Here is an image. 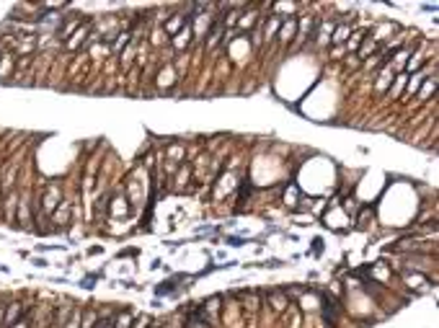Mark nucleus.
<instances>
[{
	"label": "nucleus",
	"mask_w": 439,
	"mask_h": 328,
	"mask_svg": "<svg viewBox=\"0 0 439 328\" xmlns=\"http://www.w3.org/2000/svg\"><path fill=\"white\" fill-rule=\"evenodd\" d=\"M393 80H396V72H393V70L385 65V70H380V72H377V83H375V91H377V93L388 91V88L393 85Z\"/></svg>",
	"instance_id": "obj_1"
},
{
	"label": "nucleus",
	"mask_w": 439,
	"mask_h": 328,
	"mask_svg": "<svg viewBox=\"0 0 439 328\" xmlns=\"http://www.w3.org/2000/svg\"><path fill=\"white\" fill-rule=\"evenodd\" d=\"M349 36H352V26H349V23H339V26H334V34H331L328 44H334V47H341V41H346Z\"/></svg>",
	"instance_id": "obj_2"
},
{
	"label": "nucleus",
	"mask_w": 439,
	"mask_h": 328,
	"mask_svg": "<svg viewBox=\"0 0 439 328\" xmlns=\"http://www.w3.org/2000/svg\"><path fill=\"white\" fill-rule=\"evenodd\" d=\"M165 34H181L186 28V16L184 13H176V16H171L168 21H165Z\"/></svg>",
	"instance_id": "obj_3"
},
{
	"label": "nucleus",
	"mask_w": 439,
	"mask_h": 328,
	"mask_svg": "<svg viewBox=\"0 0 439 328\" xmlns=\"http://www.w3.org/2000/svg\"><path fill=\"white\" fill-rule=\"evenodd\" d=\"M297 23H300L297 18L284 21V26H282V36H279V41H282V44H287V41H290V39L295 36V31H297Z\"/></svg>",
	"instance_id": "obj_4"
},
{
	"label": "nucleus",
	"mask_w": 439,
	"mask_h": 328,
	"mask_svg": "<svg viewBox=\"0 0 439 328\" xmlns=\"http://www.w3.org/2000/svg\"><path fill=\"white\" fill-rule=\"evenodd\" d=\"M269 300H271V308H274V310H279V313L287 308V295H284V292H277V290H271V292H269Z\"/></svg>",
	"instance_id": "obj_5"
},
{
	"label": "nucleus",
	"mask_w": 439,
	"mask_h": 328,
	"mask_svg": "<svg viewBox=\"0 0 439 328\" xmlns=\"http://www.w3.org/2000/svg\"><path fill=\"white\" fill-rule=\"evenodd\" d=\"M375 49H377V44H375L372 39H367V41H365V44H362V47L357 49V57H359V62H365V59H370Z\"/></svg>",
	"instance_id": "obj_6"
},
{
	"label": "nucleus",
	"mask_w": 439,
	"mask_h": 328,
	"mask_svg": "<svg viewBox=\"0 0 439 328\" xmlns=\"http://www.w3.org/2000/svg\"><path fill=\"white\" fill-rule=\"evenodd\" d=\"M220 34H222V23H217V26H212V28H209V36H207V44H204L207 52H209V49H215V44L220 41Z\"/></svg>",
	"instance_id": "obj_7"
},
{
	"label": "nucleus",
	"mask_w": 439,
	"mask_h": 328,
	"mask_svg": "<svg viewBox=\"0 0 439 328\" xmlns=\"http://www.w3.org/2000/svg\"><path fill=\"white\" fill-rule=\"evenodd\" d=\"M396 28H398L396 23H385V26L377 28V31H375L370 39H372V41H377V39H383V41H385V39H388V34H390V31H396Z\"/></svg>",
	"instance_id": "obj_8"
},
{
	"label": "nucleus",
	"mask_w": 439,
	"mask_h": 328,
	"mask_svg": "<svg viewBox=\"0 0 439 328\" xmlns=\"http://www.w3.org/2000/svg\"><path fill=\"white\" fill-rule=\"evenodd\" d=\"M57 199H59V189H54V194H52V189H49V191H47V197H44V210L52 212L54 207H57Z\"/></svg>",
	"instance_id": "obj_9"
},
{
	"label": "nucleus",
	"mask_w": 439,
	"mask_h": 328,
	"mask_svg": "<svg viewBox=\"0 0 439 328\" xmlns=\"http://www.w3.org/2000/svg\"><path fill=\"white\" fill-rule=\"evenodd\" d=\"M295 197H297V186H295V184H290V186H287V197H284V204H287V207H297Z\"/></svg>",
	"instance_id": "obj_10"
},
{
	"label": "nucleus",
	"mask_w": 439,
	"mask_h": 328,
	"mask_svg": "<svg viewBox=\"0 0 439 328\" xmlns=\"http://www.w3.org/2000/svg\"><path fill=\"white\" fill-rule=\"evenodd\" d=\"M18 313H21V305L16 303L10 310H8V316H5V326H16V321H18Z\"/></svg>",
	"instance_id": "obj_11"
},
{
	"label": "nucleus",
	"mask_w": 439,
	"mask_h": 328,
	"mask_svg": "<svg viewBox=\"0 0 439 328\" xmlns=\"http://www.w3.org/2000/svg\"><path fill=\"white\" fill-rule=\"evenodd\" d=\"M129 321H132V313L124 310L122 316H119V321H116V328H129Z\"/></svg>",
	"instance_id": "obj_12"
},
{
	"label": "nucleus",
	"mask_w": 439,
	"mask_h": 328,
	"mask_svg": "<svg viewBox=\"0 0 439 328\" xmlns=\"http://www.w3.org/2000/svg\"><path fill=\"white\" fill-rule=\"evenodd\" d=\"M186 41H189V26H186L184 31L178 34V39H173V44H176V47L181 49V47H186Z\"/></svg>",
	"instance_id": "obj_13"
},
{
	"label": "nucleus",
	"mask_w": 439,
	"mask_h": 328,
	"mask_svg": "<svg viewBox=\"0 0 439 328\" xmlns=\"http://www.w3.org/2000/svg\"><path fill=\"white\" fill-rule=\"evenodd\" d=\"M424 78H427V75H424V72H416V75H414V80H411V83H408V93H414V91H416V88L421 85V80H424Z\"/></svg>",
	"instance_id": "obj_14"
},
{
	"label": "nucleus",
	"mask_w": 439,
	"mask_h": 328,
	"mask_svg": "<svg viewBox=\"0 0 439 328\" xmlns=\"http://www.w3.org/2000/svg\"><path fill=\"white\" fill-rule=\"evenodd\" d=\"M127 41H129V34H127V31H124V34H119V41L114 44V52L119 54V52L124 49V44H127Z\"/></svg>",
	"instance_id": "obj_15"
},
{
	"label": "nucleus",
	"mask_w": 439,
	"mask_h": 328,
	"mask_svg": "<svg viewBox=\"0 0 439 328\" xmlns=\"http://www.w3.org/2000/svg\"><path fill=\"white\" fill-rule=\"evenodd\" d=\"M419 65H421V52H416V54H414V59H408V62H406V67H408V70H416Z\"/></svg>",
	"instance_id": "obj_16"
},
{
	"label": "nucleus",
	"mask_w": 439,
	"mask_h": 328,
	"mask_svg": "<svg viewBox=\"0 0 439 328\" xmlns=\"http://www.w3.org/2000/svg\"><path fill=\"white\" fill-rule=\"evenodd\" d=\"M173 290V282H163L160 287H155V295H168Z\"/></svg>",
	"instance_id": "obj_17"
},
{
	"label": "nucleus",
	"mask_w": 439,
	"mask_h": 328,
	"mask_svg": "<svg viewBox=\"0 0 439 328\" xmlns=\"http://www.w3.org/2000/svg\"><path fill=\"white\" fill-rule=\"evenodd\" d=\"M274 10H290V13H295L297 5L295 3H282V5H274Z\"/></svg>",
	"instance_id": "obj_18"
},
{
	"label": "nucleus",
	"mask_w": 439,
	"mask_h": 328,
	"mask_svg": "<svg viewBox=\"0 0 439 328\" xmlns=\"http://www.w3.org/2000/svg\"><path fill=\"white\" fill-rule=\"evenodd\" d=\"M228 243H230V246H246V238H235V235H230V238H228Z\"/></svg>",
	"instance_id": "obj_19"
},
{
	"label": "nucleus",
	"mask_w": 439,
	"mask_h": 328,
	"mask_svg": "<svg viewBox=\"0 0 439 328\" xmlns=\"http://www.w3.org/2000/svg\"><path fill=\"white\" fill-rule=\"evenodd\" d=\"M235 21H238V13L233 10V13H228V18H225V23H222V26H233Z\"/></svg>",
	"instance_id": "obj_20"
},
{
	"label": "nucleus",
	"mask_w": 439,
	"mask_h": 328,
	"mask_svg": "<svg viewBox=\"0 0 439 328\" xmlns=\"http://www.w3.org/2000/svg\"><path fill=\"white\" fill-rule=\"evenodd\" d=\"M331 57L341 59V57H344V47H334V49H331Z\"/></svg>",
	"instance_id": "obj_21"
},
{
	"label": "nucleus",
	"mask_w": 439,
	"mask_h": 328,
	"mask_svg": "<svg viewBox=\"0 0 439 328\" xmlns=\"http://www.w3.org/2000/svg\"><path fill=\"white\" fill-rule=\"evenodd\" d=\"M93 285H96V277H93V279H90V277L83 279V287H93Z\"/></svg>",
	"instance_id": "obj_22"
}]
</instances>
